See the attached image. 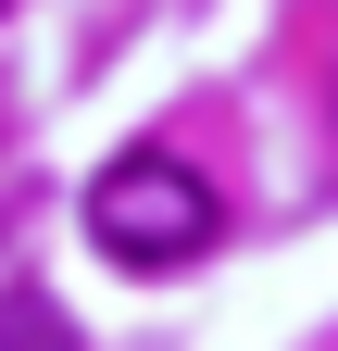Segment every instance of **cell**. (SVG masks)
Instances as JSON below:
<instances>
[{"label": "cell", "instance_id": "6da1fadb", "mask_svg": "<svg viewBox=\"0 0 338 351\" xmlns=\"http://www.w3.org/2000/svg\"><path fill=\"white\" fill-rule=\"evenodd\" d=\"M213 189L176 163V151H125V163H101V189H88V239L113 251V263H138V276H176V263H200L213 251Z\"/></svg>", "mask_w": 338, "mask_h": 351}, {"label": "cell", "instance_id": "7a4b0ae2", "mask_svg": "<svg viewBox=\"0 0 338 351\" xmlns=\"http://www.w3.org/2000/svg\"><path fill=\"white\" fill-rule=\"evenodd\" d=\"M0 351H75L63 301H51V289H0Z\"/></svg>", "mask_w": 338, "mask_h": 351}, {"label": "cell", "instance_id": "3957f363", "mask_svg": "<svg viewBox=\"0 0 338 351\" xmlns=\"http://www.w3.org/2000/svg\"><path fill=\"white\" fill-rule=\"evenodd\" d=\"M326 101H338V88H326Z\"/></svg>", "mask_w": 338, "mask_h": 351}]
</instances>
